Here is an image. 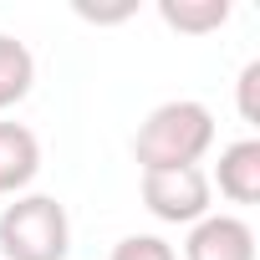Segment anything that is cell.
Here are the masks:
<instances>
[{
    "mask_svg": "<svg viewBox=\"0 0 260 260\" xmlns=\"http://www.w3.org/2000/svg\"><path fill=\"white\" fill-rule=\"evenodd\" d=\"M72 224L51 194H26L0 214V255L6 260H67Z\"/></svg>",
    "mask_w": 260,
    "mask_h": 260,
    "instance_id": "2",
    "label": "cell"
},
{
    "mask_svg": "<svg viewBox=\"0 0 260 260\" xmlns=\"http://www.w3.org/2000/svg\"><path fill=\"white\" fill-rule=\"evenodd\" d=\"M255 87H260V61H250L240 72V117L245 122H260V107H255Z\"/></svg>",
    "mask_w": 260,
    "mask_h": 260,
    "instance_id": "10",
    "label": "cell"
},
{
    "mask_svg": "<svg viewBox=\"0 0 260 260\" xmlns=\"http://www.w3.org/2000/svg\"><path fill=\"white\" fill-rule=\"evenodd\" d=\"M143 204L164 224H199L209 214V179L199 169H153L143 174Z\"/></svg>",
    "mask_w": 260,
    "mask_h": 260,
    "instance_id": "3",
    "label": "cell"
},
{
    "mask_svg": "<svg viewBox=\"0 0 260 260\" xmlns=\"http://www.w3.org/2000/svg\"><path fill=\"white\" fill-rule=\"evenodd\" d=\"M36 82V56L26 51V41L0 36V107H16Z\"/></svg>",
    "mask_w": 260,
    "mask_h": 260,
    "instance_id": "8",
    "label": "cell"
},
{
    "mask_svg": "<svg viewBox=\"0 0 260 260\" xmlns=\"http://www.w3.org/2000/svg\"><path fill=\"white\" fill-rule=\"evenodd\" d=\"M41 169V143L31 127L21 122H0V194H16L36 179Z\"/></svg>",
    "mask_w": 260,
    "mask_h": 260,
    "instance_id": "5",
    "label": "cell"
},
{
    "mask_svg": "<svg viewBox=\"0 0 260 260\" xmlns=\"http://www.w3.org/2000/svg\"><path fill=\"white\" fill-rule=\"evenodd\" d=\"M158 16L184 36H209L230 21V0H158Z\"/></svg>",
    "mask_w": 260,
    "mask_h": 260,
    "instance_id": "7",
    "label": "cell"
},
{
    "mask_svg": "<svg viewBox=\"0 0 260 260\" xmlns=\"http://www.w3.org/2000/svg\"><path fill=\"white\" fill-rule=\"evenodd\" d=\"M107 260H179V255H174V245L158 240V235H127V240L112 245Z\"/></svg>",
    "mask_w": 260,
    "mask_h": 260,
    "instance_id": "9",
    "label": "cell"
},
{
    "mask_svg": "<svg viewBox=\"0 0 260 260\" xmlns=\"http://www.w3.org/2000/svg\"><path fill=\"white\" fill-rule=\"evenodd\" d=\"M184 260H255V230L235 214H204L184 240Z\"/></svg>",
    "mask_w": 260,
    "mask_h": 260,
    "instance_id": "4",
    "label": "cell"
},
{
    "mask_svg": "<svg viewBox=\"0 0 260 260\" xmlns=\"http://www.w3.org/2000/svg\"><path fill=\"white\" fill-rule=\"evenodd\" d=\"M214 148V112L194 97L164 102L148 112V122L133 138V158L143 174L153 169H199V158Z\"/></svg>",
    "mask_w": 260,
    "mask_h": 260,
    "instance_id": "1",
    "label": "cell"
},
{
    "mask_svg": "<svg viewBox=\"0 0 260 260\" xmlns=\"http://www.w3.org/2000/svg\"><path fill=\"white\" fill-rule=\"evenodd\" d=\"M219 194L235 204H255L260 199V143L240 138L219 153Z\"/></svg>",
    "mask_w": 260,
    "mask_h": 260,
    "instance_id": "6",
    "label": "cell"
}]
</instances>
